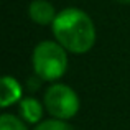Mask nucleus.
I'll return each mask as SVG.
<instances>
[{
  "instance_id": "f257e3e1",
  "label": "nucleus",
  "mask_w": 130,
  "mask_h": 130,
  "mask_svg": "<svg viewBox=\"0 0 130 130\" xmlns=\"http://www.w3.org/2000/svg\"><path fill=\"white\" fill-rule=\"evenodd\" d=\"M53 36L68 53L84 54L95 43V25L84 10L69 7L58 12L51 23Z\"/></svg>"
},
{
  "instance_id": "f03ea898",
  "label": "nucleus",
  "mask_w": 130,
  "mask_h": 130,
  "mask_svg": "<svg viewBox=\"0 0 130 130\" xmlns=\"http://www.w3.org/2000/svg\"><path fill=\"white\" fill-rule=\"evenodd\" d=\"M68 51L54 40L40 41L33 50L31 64L36 77L41 81H58L68 69Z\"/></svg>"
},
{
  "instance_id": "7ed1b4c3",
  "label": "nucleus",
  "mask_w": 130,
  "mask_h": 130,
  "mask_svg": "<svg viewBox=\"0 0 130 130\" xmlns=\"http://www.w3.org/2000/svg\"><path fill=\"white\" fill-rule=\"evenodd\" d=\"M43 104L46 107L48 114H51L54 119H61V120L73 119L79 112V107H81V101H79V95L76 94V91L61 83L51 84L46 89Z\"/></svg>"
},
{
  "instance_id": "20e7f679",
  "label": "nucleus",
  "mask_w": 130,
  "mask_h": 130,
  "mask_svg": "<svg viewBox=\"0 0 130 130\" xmlns=\"http://www.w3.org/2000/svg\"><path fill=\"white\" fill-rule=\"evenodd\" d=\"M28 15L36 25H51L58 12L50 0H31L28 7Z\"/></svg>"
},
{
  "instance_id": "39448f33",
  "label": "nucleus",
  "mask_w": 130,
  "mask_h": 130,
  "mask_svg": "<svg viewBox=\"0 0 130 130\" xmlns=\"http://www.w3.org/2000/svg\"><path fill=\"white\" fill-rule=\"evenodd\" d=\"M22 86L20 83L12 76L2 77V94H0V105L3 109L13 105L15 102L22 101Z\"/></svg>"
},
{
  "instance_id": "423d86ee",
  "label": "nucleus",
  "mask_w": 130,
  "mask_h": 130,
  "mask_svg": "<svg viewBox=\"0 0 130 130\" xmlns=\"http://www.w3.org/2000/svg\"><path fill=\"white\" fill-rule=\"evenodd\" d=\"M18 110L20 115L25 122L28 124H40L43 117V105L38 99L35 97H23L22 101L18 102Z\"/></svg>"
},
{
  "instance_id": "0eeeda50",
  "label": "nucleus",
  "mask_w": 130,
  "mask_h": 130,
  "mask_svg": "<svg viewBox=\"0 0 130 130\" xmlns=\"http://www.w3.org/2000/svg\"><path fill=\"white\" fill-rule=\"evenodd\" d=\"M0 130H28V127L23 119H18L13 114H2L0 115Z\"/></svg>"
},
{
  "instance_id": "6e6552de",
  "label": "nucleus",
  "mask_w": 130,
  "mask_h": 130,
  "mask_svg": "<svg viewBox=\"0 0 130 130\" xmlns=\"http://www.w3.org/2000/svg\"><path fill=\"white\" fill-rule=\"evenodd\" d=\"M33 130H74L68 124L66 120H61V119H50V120H43L40 124H36V127Z\"/></svg>"
},
{
  "instance_id": "1a4fd4ad",
  "label": "nucleus",
  "mask_w": 130,
  "mask_h": 130,
  "mask_svg": "<svg viewBox=\"0 0 130 130\" xmlns=\"http://www.w3.org/2000/svg\"><path fill=\"white\" fill-rule=\"evenodd\" d=\"M119 3H124V5H130V0H115Z\"/></svg>"
}]
</instances>
